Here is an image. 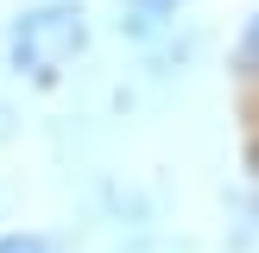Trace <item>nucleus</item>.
I'll return each instance as SVG.
<instances>
[{"label": "nucleus", "mask_w": 259, "mask_h": 253, "mask_svg": "<svg viewBox=\"0 0 259 253\" xmlns=\"http://www.w3.org/2000/svg\"><path fill=\"white\" fill-rule=\"evenodd\" d=\"M240 70H253V76H259V13H253L247 38H240Z\"/></svg>", "instance_id": "nucleus-4"}, {"label": "nucleus", "mask_w": 259, "mask_h": 253, "mask_svg": "<svg viewBox=\"0 0 259 253\" xmlns=\"http://www.w3.org/2000/svg\"><path fill=\"white\" fill-rule=\"evenodd\" d=\"M82 45H89L82 7H38V13H19V19H13V32H7L13 70L32 76V82H57L63 63H70Z\"/></svg>", "instance_id": "nucleus-1"}, {"label": "nucleus", "mask_w": 259, "mask_h": 253, "mask_svg": "<svg viewBox=\"0 0 259 253\" xmlns=\"http://www.w3.org/2000/svg\"><path fill=\"white\" fill-rule=\"evenodd\" d=\"M0 253H51V240H45V234H25V228H19V234H0Z\"/></svg>", "instance_id": "nucleus-3"}, {"label": "nucleus", "mask_w": 259, "mask_h": 253, "mask_svg": "<svg viewBox=\"0 0 259 253\" xmlns=\"http://www.w3.org/2000/svg\"><path fill=\"white\" fill-rule=\"evenodd\" d=\"M177 7L184 0H120V32L126 38H152V32H164L177 19Z\"/></svg>", "instance_id": "nucleus-2"}, {"label": "nucleus", "mask_w": 259, "mask_h": 253, "mask_svg": "<svg viewBox=\"0 0 259 253\" xmlns=\"http://www.w3.org/2000/svg\"><path fill=\"white\" fill-rule=\"evenodd\" d=\"M120 253H196V247H184V240H133Z\"/></svg>", "instance_id": "nucleus-5"}]
</instances>
